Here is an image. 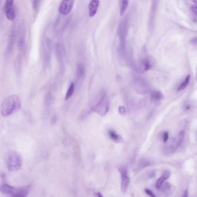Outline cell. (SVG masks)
Here are the masks:
<instances>
[{
  "mask_svg": "<svg viewBox=\"0 0 197 197\" xmlns=\"http://www.w3.org/2000/svg\"><path fill=\"white\" fill-rule=\"evenodd\" d=\"M39 0H33V7L35 9H37L38 5H39Z\"/></svg>",
  "mask_w": 197,
  "mask_h": 197,
  "instance_id": "obj_23",
  "label": "cell"
},
{
  "mask_svg": "<svg viewBox=\"0 0 197 197\" xmlns=\"http://www.w3.org/2000/svg\"><path fill=\"white\" fill-rule=\"evenodd\" d=\"M185 132L184 131L180 132L174 138L172 139L171 142L168 144L165 147L164 153L167 155H169L175 152L176 149L182 145L184 138Z\"/></svg>",
  "mask_w": 197,
  "mask_h": 197,
  "instance_id": "obj_4",
  "label": "cell"
},
{
  "mask_svg": "<svg viewBox=\"0 0 197 197\" xmlns=\"http://www.w3.org/2000/svg\"><path fill=\"white\" fill-rule=\"evenodd\" d=\"M170 188H171L170 184H169L168 183H165L164 184V183L162 184V186L160 187V189H161V190H162L163 191L166 192V191H168V190L170 189Z\"/></svg>",
  "mask_w": 197,
  "mask_h": 197,
  "instance_id": "obj_19",
  "label": "cell"
},
{
  "mask_svg": "<svg viewBox=\"0 0 197 197\" xmlns=\"http://www.w3.org/2000/svg\"><path fill=\"white\" fill-rule=\"evenodd\" d=\"M74 84L73 83H71L70 86H69V88L68 90V91L66 94L65 96V100H68V99H69L74 93Z\"/></svg>",
  "mask_w": 197,
  "mask_h": 197,
  "instance_id": "obj_18",
  "label": "cell"
},
{
  "mask_svg": "<svg viewBox=\"0 0 197 197\" xmlns=\"http://www.w3.org/2000/svg\"><path fill=\"white\" fill-rule=\"evenodd\" d=\"M153 65V62L152 60L149 57L146 58L142 61L140 64V68H139L140 71L141 72H144L145 71H147L152 68Z\"/></svg>",
  "mask_w": 197,
  "mask_h": 197,
  "instance_id": "obj_12",
  "label": "cell"
},
{
  "mask_svg": "<svg viewBox=\"0 0 197 197\" xmlns=\"http://www.w3.org/2000/svg\"><path fill=\"white\" fill-rule=\"evenodd\" d=\"M190 80V75H187L186 77V79L183 80L182 83L179 86V88H178V91H182L183 90H184V88H186V87L187 86V85L189 84Z\"/></svg>",
  "mask_w": 197,
  "mask_h": 197,
  "instance_id": "obj_15",
  "label": "cell"
},
{
  "mask_svg": "<svg viewBox=\"0 0 197 197\" xmlns=\"http://www.w3.org/2000/svg\"><path fill=\"white\" fill-rule=\"evenodd\" d=\"M97 193V194H96V195H95L96 196H97V197H102V194H100V193Z\"/></svg>",
  "mask_w": 197,
  "mask_h": 197,
  "instance_id": "obj_27",
  "label": "cell"
},
{
  "mask_svg": "<svg viewBox=\"0 0 197 197\" xmlns=\"http://www.w3.org/2000/svg\"><path fill=\"white\" fill-rule=\"evenodd\" d=\"M14 0H6L4 5V11L7 18L12 21L16 18V12L13 7Z\"/></svg>",
  "mask_w": 197,
  "mask_h": 197,
  "instance_id": "obj_7",
  "label": "cell"
},
{
  "mask_svg": "<svg viewBox=\"0 0 197 197\" xmlns=\"http://www.w3.org/2000/svg\"><path fill=\"white\" fill-rule=\"evenodd\" d=\"M17 39L19 50L21 51H24L26 47V27L25 23L23 20L18 27Z\"/></svg>",
  "mask_w": 197,
  "mask_h": 197,
  "instance_id": "obj_6",
  "label": "cell"
},
{
  "mask_svg": "<svg viewBox=\"0 0 197 197\" xmlns=\"http://www.w3.org/2000/svg\"><path fill=\"white\" fill-rule=\"evenodd\" d=\"M193 2L194 3L197 4V0H193Z\"/></svg>",
  "mask_w": 197,
  "mask_h": 197,
  "instance_id": "obj_28",
  "label": "cell"
},
{
  "mask_svg": "<svg viewBox=\"0 0 197 197\" xmlns=\"http://www.w3.org/2000/svg\"><path fill=\"white\" fill-rule=\"evenodd\" d=\"M168 137H169V134L168 132H164L163 134V140L164 143H166L168 141Z\"/></svg>",
  "mask_w": 197,
  "mask_h": 197,
  "instance_id": "obj_20",
  "label": "cell"
},
{
  "mask_svg": "<svg viewBox=\"0 0 197 197\" xmlns=\"http://www.w3.org/2000/svg\"><path fill=\"white\" fill-rule=\"evenodd\" d=\"M145 193H146L148 195H149L150 197H156V195L154 194L153 192L151 191V190H149V189H146L145 190Z\"/></svg>",
  "mask_w": 197,
  "mask_h": 197,
  "instance_id": "obj_21",
  "label": "cell"
},
{
  "mask_svg": "<svg viewBox=\"0 0 197 197\" xmlns=\"http://www.w3.org/2000/svg\"><path fill=\"white\" fill-rule=\"evenodd\" d=\"M16 39H17V33L15 29V27H14L11 30V34L9 38L7 50V54L8 55H11L13 51Z\"/></svg>",
  "mask_w": 197,
  "mask_h": 197,
  "instance_id": "obj_10",
  "label": "cell"
},
{
  "mask_svg": "<svg viewBox=\"0 0 197 197\" xmlns=\"http://www.w3.org/2000/svg\"><path fill=\"white\" fill-rule=\"evenodd\" d=\"M169 176H170V172H169L168 171H166L164 172L163 174L162 175V176H161L159 179H158V180L156 182V187L157 189H159L160 188V187L162 186V184L164 183L165 181L166 180L168 179V178L169 177Z\"/></svg>",
  "mask_w": 197,
  "mask_h": 197,
  "instance_id": "obj_13",
  "label": "cell"
},
{
  "mask_svg": "<svg viewBox=\"0 0 197 197\" xmlns=\"http://www.w3.org/2000/svg\"><path fill=\"white\" fill-rule=\"evenodd\" d=\"M119 112L121 114H124L126 113V109L124 106H120L119 108Z\"/></svg>",
  "mask_w": 197,
  "mask_h": 197,
  "instance_id": "obj_24",
  "label": "cell"
},
{
  "mask_svg": "<svg viewBox=\"0 0 197 197\" xmlns=\"http://www.w3.org/2000/svg\"><path fill=\"white\" fill-rule=\"evenodd\" d=\"M93 111L101 116H104L109 111L108 99L105 94H102L98 102L93 108Z\"/></svg>",
  "mask_w": 197,
  "mask_h": 197,
  "instance_id": "obj_5",
  "label": "cell"
},
{
  "mask_svg": "<svg viewBox=\"0 0 197 197\" xmlns=\"http://www.w3.org/2000/svg\"><path fill=\"white\" fill-rule=\"evenodd\" d=\"M22 105L21 99L18 95L8 96L4 99L1 105V113L4 117H8L18 112Z\"/></svg>",
  "mask_w": 197,
  "mask_h": 197,
  "instance_id": "obj_1",
  "label": "cell"
},
{
  "mask_svg": "<svg viewBox=\"0 0 197 197\" xmlns=\"http://www.w3.org/2000/svg\"><path fill=\"white\" fill-rule=\"evenodd\" d=\"M128 4H129V0H122V4L120 7V14L121 16L124 15L125 12L128 8Z\"/></svg>",
  "mask_w": 197,
  "mask_h": 197,
  "instance_id": "obj_17",
  "label": "cell"
},
{
  "mask_svg": "<svg viewBox=\"0 0 197 197\" xmlns=\"http://www.w3.org/2000/svg\"><path fill=\"white\" fill-rule=\"evenodd\" d=\"M192 9L195 13L197 14V7H193L192 8Z\"/></svg>",
  "mask_w": 197,
  "mask_h": 197,
  "instance_id": "obj_25",
  "label": "cell"
},
{
  "mask_svg": "<svg viewBox=\"0 0 197 197\" xmlns=\"http://www.w3.org/2000/svg\"><path fill=\"white\" fill-rule=\"evenodd\" d=\"M4 161L9 171H18L23 166L22 156L16 152H10L8 153L4 158Z\"/></svg>",
  "mask_w": 197,
  "mask_h": 197,
  "instance_id": "obj_2",
  "label": "cell"
},
{
  "mask_svg": "<svg viewBox=\"0 0 197 197\" xmlns=\"http://www.w3.org/2000/svg\"></svg>",
  "mask_w": 197,
  "mask_h": 197,
  "instance_id": "obj_29",
  "label": "cell"
},
{
  "mask_svg": "<svg viewBox=\"0 0 197 197\" xmlns=\"http://www.w3.org/2000/svg\"><path fill=\"white\" fill-rule=\"evenodd\" d=\"M74 0H62L59 7V12L63 15L69 14L73 8Z\"/></svg>",
  "mask_w": 197,
  "mask_h": 197,
  "instance_id": "obj_9",
  "label": "cell"
},
{
  "mask_svg": "<svg viewBox=\"0 0 197 197\" xmlns=\"http://www.w3.org/2000/svg\"><path fill=\"white\" fill-rule=\"evenodd\" d=\"M100 4L99 0H91L89 4L88 9L90 17L94 16L98 9V6Z\"/></svg>",
  "mask_w": 197,
  "mask_h": 197,
  "instance_id": "obj_11",
  "label": "cell"
},
{
  "mask_svg": "<svg viewBox=\"0 0 197 197\" xmlns=\"http://www.w3.org/2000/svg\"><path fill=\"white\" fill-rule=\"evenodd\" d=\"M183 108H184V110H190V108H191V105H190L189 102H186V103L184 104Z\"/></svg>",
  "mask_w": 197,
  "mask_h": 197,
  "instance_id": "obj_22",
  "label": "cell"
},
{
  "mask_svg": "<svg viewBox=\"0 0 197 197\" xmlns=\"http://www.w3.org/2000/svg\"><path fill=\"white\" fill-rule=\"evenodd\" d=\"M163 97V94L159 91H153L151 94V98L154 101H160Z\"/></svg>",
  "mask_w": 197,
  "mask_h": 197,
  "instance_id": "obj_14",
  "label": "cell"
},
{
  "mask_svg": "<svg viewBox=\"0 0 197 197\" xmlns=\"http://www.w3.org/2000/svg\"><path fill=\"white\" fill-rule=\"evenodd\" d=\"M109 138L115 142H119L120 140V136L117 134V133L113 130H109Z\"/></svg>",
  "mask_w": 197,
  "mask_h": 197,
  "instance_id": "obj_16",
  "label": "cell"
},
{
  "mask_svg": "<svg viewBox=\"0 0 197 197\" xmlns=\"http://www.w3.org/2000/svg\"><path fill=\"white\" fill-rule=\"evenodd\" d=\"M188 196V193H187V191L186 190L185 191V193H184V194L183 195V197H187Z\"/></svg>",
  "mask_w": 197,
  "mask_h": 197,
  "instance_id": "obj_26",
  "label": "cell"
},
{
  "mask_svg": "<svg viewBox=\"0 0 197 197\" xmlns=\"http://www.w3.org/2000/svg\"><path fill=\"white\" fill-rule=\"evenodd\" d=\"M29 186L15 187L7 184H4L0 186V192L13 197H26L29 193Z\"/></svg>",
  "mask_w": 197,
  "mask_h": 197,
  "instance_id": "obj_3",
  "label": "cell"
},
{
  "mask_svg": "<svg viewBox=\"0 0 197 197\" xmlns=\"http://www.w3.org/2000/svg\"><path fill=\"white\" fill-rule=\"evenodd\" d=\"M119 171L120 172L121 176V189L124 192H126L128 190L130 183L128 169L124 167H121L119 168Z\"/></svg>",
  "mask_w": 197,
  "mask_h": 197,
  "instance_id": "obj_8",
  "label": "cell"
}]
</instances>
